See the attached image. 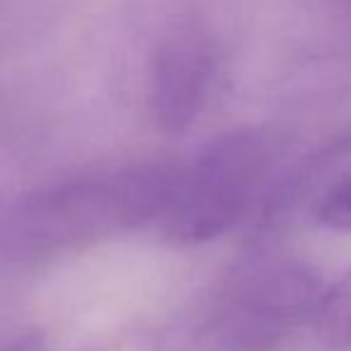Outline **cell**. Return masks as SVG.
<instances>
[{"mask_svg":"<svg viewBox=\"0 0 351 351\" xmlns=\"http://www.w3.org/2000/svg\"><path fill=\"white\" fill-rule=\"evenodd\" d=\"M222 74L215 36L201 27L167 34L148 62L146 106L165 134H184L204 117Z\"/></svg>","mask_w":351,"mask_h":351,"instance_id":"obj_4","label":"cell"},{"mask_svg":"<svg viewBox=\"0 0 351 351\" xmlns=\"http://www.w3.org/2000/svg\"><path fill=\"white\" fill-rule=\"evenodd\" d=\"M318 222L335 232H351V177L323 196L318 206Z\"/></svg>","mask_w":351,"mask_h":351,"instance_id":"obj_6","label":"cell"},{"mask_svg":"<svg viewBox=\"0 0 351 351\" xmlns=\"http://www.w3.org/2000/svg\"><path fill=\"white\" fill-rule=\"evenodd\" d=\"M278 158V139L261 127H239L204 146L177 172L160 230L175 244H206L254 210Z\"/></svg>","mask_w":351,"mask_h":351,"instance_id":"obj_2","label":"cell"},{"mask_svg":"<svg viewBox=\"0 0 351 351\" xmlns=\"http://www.w3.org/2000/svg\"><path fill=\"white\" fill-rule=\"evenodd\" d=\"M323 280L294 258L256 261L225 289L191 351H275L315 318Z\"/></svg>","mask_w":351,"mask_h":351,"instance_id":"obj_3","label":"cell"},{"mask_svg":"<svg viewBox=\"0 0 351 351\" xmlns=\"http://www.w3.org/2000/svg\"><path fill=\"white\" fill-rule=\"evenodd\" d=\"M313 328L325 347L351 349V270L323 291Z\"/></svg>","mask_w":351,"mask_h":351,"instance_id":"obj_5","label":"cell"},{"mask_svg":"<svg viewBox=\"0 0 351 351\" xmlns=\"http://www.w3.org/2000/svg\"><path fill=\"white\" fill-rule=\"evenodd\" d=\"M177 165L132 162L93 170L32 191L0 217V258L36 263L165 217Z\"/></svg>","mask_w":351,"mask_h":351,"instance_id":"obj_1","label":"cell"},{"mask_svg":"<svg viewBox=\"0 0 351 351\" xmlns=\"http://www.w3.org/2000/svg\"><path fill=\"white\" fill-rule=\"evenodd\" d=\"M344 5H347V8L351 10V0H344Z\"/></svg>","mask_w":351,"mask_h":351,"instance_id":"obj_8","label":"cell"},{"mask_svg":"<svg viewBox=\"0 0 351 351\" xmlns=\"http://www.w3.org/2000/svg\"><path fill=\"white\" fill-rule=\"evenodd\" d=\"M0 351H48L46 339L36 332H27L19 335V337H12L8 342L0 344Z\"/></svg>","mask_w":351,"mask_h":351,"instance_id":"obj_7","label":"cell"}]
</instances>
